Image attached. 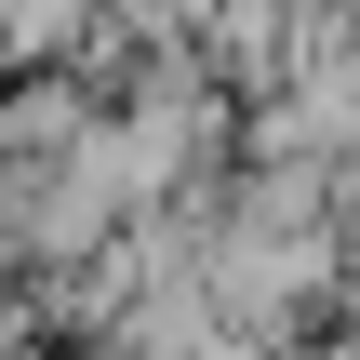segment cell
I'll list each match as a JSON object with an SVG mask.
<instances>
[{"label":"cell","mask_w":360,"mask_h":360,"mask_svg":"<svg viewBox=\"0 0 360 360\" xmlns=\"http://www.w3.org/2000/svg\"><path fill=\"white\" fill-rule=\"evenodd\" d=\"M0 13H13V40H40V53H53V40H67L94 0H0Z\"/></svg>","instance_id":"6da1fadb"}]
</instances>
